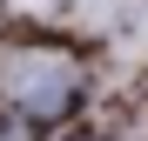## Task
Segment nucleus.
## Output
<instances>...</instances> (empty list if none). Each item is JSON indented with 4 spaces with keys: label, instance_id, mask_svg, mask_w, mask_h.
Masks as SVG:
<instances>
[{
    "label": "nucleus",
    "instance_id": "nucleus-1",
    "mask_svg": "<svg viewBox=\"0 0 148 141\" xmlns=\"http://www.w3.org/2000/svg\"><path fill=\"white\" fill-rule=\"evenodd\" d=\"M74 87H81V74L54 47H7L0 54V94L27 114H61L74 101Z\"/></svg>",
    "mask_w": 148,
    "mask_h": 141
}]
</instances>
